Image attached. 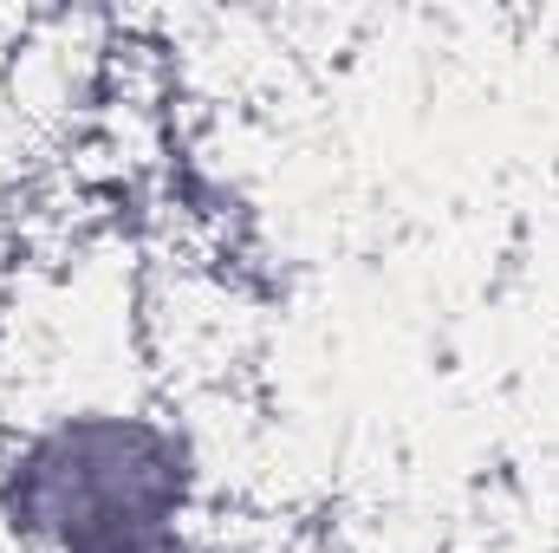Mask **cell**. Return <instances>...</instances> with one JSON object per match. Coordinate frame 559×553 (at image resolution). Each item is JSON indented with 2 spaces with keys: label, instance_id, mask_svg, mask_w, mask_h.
Listing matches in <instances>:
<instances>
[{
  "label": "cell",
  "instance_id": "1",
  "mask_svg": "<svg viewBox=\"0 0 559 553\" xmlns=\"http://www.w3.org/2000/svg\"><path fill=\"white\" fill-rule=\"evenodd\" d=\"M0 528L20 553H195V449L124 398L26 416L0 456Z\"/></svg>",
  "mask_w": 559,
  "mask_h": 553
}]
</instances>
